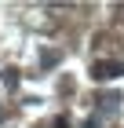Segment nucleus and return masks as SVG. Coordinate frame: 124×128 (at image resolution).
<instances>
[{"instance_id": "1", "label": "nucleus", "mask_w": 124, "mask_h": 128, "mask_svg": "<svg viewBox=\"0 0 124 128\" xmlns=\"http://www.w3.org/2000/svg\"><path fill=\"white\" fill-rule=\"evenodd\" d=\"M121 73H124L121 59H99L95 66H91V77L95 80H113V77H121Z\"/></svg>"}, {"instance_id": "2", "label": "nucleus", "mask_w": 124, "mask_h": 128, "mask_svg": "<svg viewBox=\"0 0 124 128\" xmlns=\"http://www.w3.org/2000/svg\"><path fill=\"white\" fill-rule=\"evenodd\" d=\"M0 80H4V84H7V88H18V70H4V73H0Z\"/></svg>"}, {"instance_id": "3", "label": "nucleus", "mask_w": 124, "mask_h": 128, "mask_svg": "<svg viewBox=\"0 0 124 128\" xmlns=\"http://www.w3.org/2000/svg\"><path fill=\"white\" fill-rule=\"evenodd\" d=\"M84 128H102V124H99V121L91 117V121H84Z\"/></svg>"}, {"instance_id": "4", "label": "nucleus", "mask_w": 124, "mask_h": 128, "mask_svg": "<svg viewBox=\"0 0 124 128\" xmlns=\"http://www.w3.org/2000/svg\"><path fill=\"white\" fill-rule=\"evenodd\" d=\"M0 121H4V106H0Z\"/></svg>"}]
</instances>
